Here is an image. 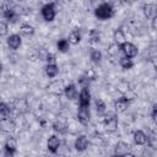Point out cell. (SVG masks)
Segmentation results:
<instances>
[{
  "label": "cell",
  "mask_w": 157,
  "mask_h": 157,
  "mask_svg": "<svg viewBox=\"0 0 157 157\" xmlns=\"http://www.w3.org/2000/svg\"><path fill=\"white\" fill-rule=\"evenodd\" d=\"M66 125L64 123H60V121H55L54 123V130L55 131H59V132H64L66 129Z\"/></svg>",
  "instance_id": "cell-28"
},
{
  "label": "cell",
  "mask_w": 157,
  "mask_h": 157,
  "mask_svg": "<svg viewBox=\"0 0 157 157\" xmlns=\"http://www.w3.org/2000/svg\"><path fill=\"white\" fill-rule=\"evenodd\" d=\"M120 49L125 54V58H129V59L136 56V54H137V48L132 43H129V42H125L124 44H121Z\"/></svg>",
  "instance_id": "cell-3"
},
{
  "label": "cell",
  "mask_w": 157,
  "mask_h": 157,
  "mask_svg": "<svg viewBox=\"0 0 157 157\" xmlns=\"http://www.w3.org/2000/svg\"><path fill=\"white\" fill-rule=\"evenodd\" d=\"M9 114H10V107H9L6 103L0 102V115H1L2 118H7Z\"/></svg>",
  "instance_id": "cell-21"
},
{
  "label": "cell",
  "mask_w": 157,
  "mask_h": 157,
  "mask_svg": "<svg viewBox=\"0 0 157 157\" xmlns=\"http://www.w3.org/2000/svg\"><path fill=\"white\" fill-rule=\"evenodd\" d=\"M16 147H17V144H16V140L13 137H9L5 142V151L7 152V155L12 156L15 152H16Z\"/></svg>",
  "instance_id": "cell-11"
},
{
  "label": "cell",
  "mask_w": 157,
  "mask_h": 157,
  "mask_svg": "<svg viewBox=\"0 0 157 157\" xmlns=\"http://www.w3.org/2000/svg\"><path fill=\"white\" fill-rule=\"evenodd\" d=\"M81 40V34H80V32L78 31H72L70 34H69V43H71V44H77L78 42Z\"/></svg>",
  "instance_id": "cell-18"
},
{
  "label": "cell",
  "mask_w": 157,
  "mask_h": 157,
  "mask_svg": "<svg viewBox=\"0 0 157 157\" xmlns=\"http://www.w3.org/2000/svg\"><path fill=\"white\" fill-rule=\"evenodd\" d=\"M156 114H157V107L153 105V110H152V119L156 120Z\"/></svg>",
  "instance_id": "cell-32"
},
{
  "label": "cell",
  "mask_w": 157,
  "mask_h": 157,
  "mask_svg": "<svg viewBox=\"0 0 157 157\" xmlns=\"http://www.w3.org/2000/svg\"><path fill=\"white\" fill-rule=\"evenodd\" d=\"M123 157H135V156H134L132 153H129V152H128V153H125Z\"/></svg>",
  "instance_id": "cell-34"
},
{
  "label": "cell",
  "mask_w": 157,
  "mask_h": 157,
  "mask_svg": "<svg viewBox=\"0 0 157 157\" xmlns=\"http://www.w3.org/2000/svg\"><path fill=\"white\" fill-rule=\"evenodd\" d=\"M65 96L69 98V99H74L76 96H77V90H76V86L75 85H69L65 87Z\"/></svg>",
  "instance_id": "cell-16"
},
{
  "label": "cell",
  "mask_w": 157,
  "mask_h": 157,
  "mask_svg": "<svg viewBox=\"0 0 157 157\" xmlns=\"http://www.w3.org/2000/svg\"><path fill=\"white\" fill-rule=\"evenodd\" d=\"M45 60L48 61V64H55V56L53 54H48V56H47Z\"/></svg>",
  "instance_id": "cell-31"
},
{
  "label": "cell",
  "mask_w": 157,
  "mask_h": 157,
  "mask_svg": "<svg viewBox=\"0 0 157 157\" xmlns=\"http://www.w3.org/2000/svg\"><path fill=\"white\" fill-rule=\"evenodd\" d=\"M96 109H97V113L98 114H104L105 112V104L102 99H97L96 101Z\"/></svg>",
  "instance_id": "cell-25"
},
{
  "label": "cell",
  "mask_w": 157,
  "mask_h": 157,
  "mask_svg": "<svg viewBox=\"0 0 157 157\" xmlns=\"http://www.w3.org/2000/svg\"><path fill=\"white\" fill-rule=\"evenodd\" d=\"M120 65H121V67H123V69L128 70V69H131L134 64H132V60H131V59L123 56V58L120 59Z\"/></svg>",
  "instance_id": "cell-23"
},
{
  "label": "cell",
  "mask_w": 157,
  "mask_h": 157,
  "mask_svg": "<svg viewBox=\"0 0 157 157\" xmlns=\"http://www.w3.org/2000/svg\"><path fill=\"white\" fill-rule=\"evenodd\" d=\"M59 147H60V140H59V137H56L55 135L50 136L49 140H48V150L50 152L55 153L59 150Z\"/></svg>",
  "instance_id": "cell-8"
},
{
  "label": "cell",
  "mask_w": 157,
  "mask_h": 157,
  "mask_svg": "<svg viewBox=\"0 0 157 157\" xmlns=\"http://www.w3.org/2000/svg\"><path fill=\"white\" fill-rule=\"evenodd\" d=\"M21 33L23 36H32L34 33V28L29 25H22L21 26Z\"/></svg>",
  "instance_id": "cell-22"
},
{
  "label": "cell",
  "mask_w": 157,
  "mask_h": 157,
  "mask_svg": "<svg viewBox=\"0 0 157 157\" xmlns=\"http://www.w3.org/2000/svg\"><path fill=\"white\" fill-rule=\"evenodd\" d=\"M144 13L147 18H155L156 17V6L153 4H147L144 6Z\"/></svg>",
  "instance_id": "cell-13"
},
{
  "label": "cell",
  "mask_w": 157,
  "mask_h": 157,
  "mask_svg": "<svg viewBox=\"0 0 157 157\" xmlns=\"http://www.w3.org/2000/svg\"><path fill=\"white\" fill-rule=\"evenodd\" d=\"M6 33H7V25L0 21V36H5Z\"/></svg>",
  "instance_id": "cell-29"
},
{
  "label": "cell",
  "mask_w": 157,
  "mask_h": 157,
  "mask_svg": "<svg viewBox=\"0 0 157 157\" xmlns=\"http://www.w3.org/2000/svg\"><path fill=\"white\" fill-rule=\"evenodd\" d=\"M156 21H157V17H155V18H152V28H153V29L156 28Z\"/></svg>",
  "instance_id": "cell-33"
},
{
  "label": "cell",
  "mask_w": 157,
  "mask_h": 157,
  "mask_svg": "<svg viewBox=\"0 0 157 157\" xmlns=\"http://www.w3.org/2000/svg\"><path fill=\"white\" fill-rule=\"evenodd\" d=\"M128 151H129V146H128L126 144H124V142H119V144L117 145L115 152H117L118 156H124L125 153H128Z\"/></svg>",
  "instance_id": "cell-19"
},
{
  "label": "cell",
  "mask_w": 157,
  "mask_h": 157,
  "mask_svg": "<svg viewBox=\"0 0 157 157\" xmlns=\"http://www.w3.org/2000/svg\"><path fill=\"white\" fill-rule=\"evenodd\" d=\"M114 39H115V44H118L119 47L126 42L125 40V36H124V33H123L121 29H117L114 32Z\"/></svg>",
  "instance_id": "cell-17"
},
{
  "label": "cell",
  "mask_w": 157,
  "mask_h": 157,
  "mask_svg": "<svg viewBox=\"0 0 157 157\" xmlns=\"http://www.w3.org/2000/svg\"><path fill=\"white\" fill-rule=\"evenodd\" d=\"M4 17L7 20V21H10V22H16V20H17V12L13 10V9H11V7H7V6H4Z\"/></svg>",
  "instance_id": "cell-9"
},
{
  "label": "cell",
  "mask_w": 157,
  "mask_h": 157,
  "mask_svg": "<svg viewBox=\"0 0 157 157\" xmlns=\"http://www.w3.org/2000/svg\"><path fill=\"white\" fill-rule=\"evenodd\" d=\"M55 4L54 2H49V4H45L43 7H42V16L44 17L45 21H53L54 17H55Z\"/></svg>",
  "instance_id": "cell-2"
},
{
  "label": "cell",
  "mask_w": 157,
  "mask_h": 157,
  "mask_svg": "<svg viewBox=\"0 0 157 157\" xmlns=\"http://www.w3.org/2000/svg\"><path fill=\"white\" fill-rule=\"evenodd\" d=\"M88 37H90V42H91V43H98L101 34H99V32H98L97 29H91Z\"/></svg>",
  "instance_id": "cell-20"
},
{
  "label": "cell",
  "mask_w": 157,
  "mask_h": 157,
  "mask_svg": "<svg viewBox=\"0 0 157 157\" xmlns=\"http://www.w3.org/2000/svg\"><path fill=\"white\" fill-rule=\"evenodd\" d=\"M1 69H2V65H1V63H0V72H1Z\"/></svg>",
  "instance_id": "cell-35"
},
{
  "label": "cell",
  "mask_w": 157,
  "mask_h": 157,
  "mask_svg": "<svg viewBox=\"0 0 157 157\" xmlns=\"http://www.w3.org/2000/svg\"><path fill=\"white\" fill-rule=\"evenodd\" d=\"M58 72H59V69H58L56 64H48L45 66V74H47V76L55 77L58 75Z\"/></svg>",
  "instance_id": "cell-15"
},
{
  "label": "cell",
  "mask_w": 157,
  "mask_h": 157,
  "mask_svg": "<svg viewBox=\"0 0 157 157\" xmlns=\"http://www.w3.org/2000/svg\"><path fill=\"white\" fill-rule=\"evenodd\" d=\"M104 128L109 132H113V131L117 130V128H118V119L115 118V115H113V114L105 115V118H104Z\"/></svg>",
  "instance_id": "cell-4"
},
{
  "label": "cell",
  "mask_w": 157,
  "mask_h": 157,
  "mask_svg": "<svg viewBox=\"0 0 157 157\" xmlns=\"http://www.w3.org/2000/svg\"><path fill=\"white\" fill-rule=\"evenodd\" d=\"M134 140L137 145H145L148 142V137L146 136V134L141 130H137L134 132Z\"/></svg>",
  "instance_id": "cell-12"
},
{
  "label": "cell",
  "mask_w": 157,
  "mask_h": 157,
  "mask_svg": "<svg viewBox=\"0 0 157 157\" xmlns=\"http://www.w3.org/2000/svg\"><path fill=\"white\" fill-rule=\"evenodd\" d=\"M91 59H92V61H94V63H99L101 59H102L101 52H98V50H92V52H91Z\"/></svg>",
  "instance_id": "cell-27"
},
{
  "label": "cell",
  "mask_w": 157,
  "mask_h": 157,
  "mask_svg": "<svg viewBox=\"0 0 157 157\" xmlns=\"http://www.w3.org/2000/svg\"><path fill=\"white\" fill-rule=\"evenodd\" d=\"M119 91L123 92V93L128 92V91H129V85H128V82H121V83L119 85Z\"/></svg>",
  "instance_id": "cell-30"
},
{
  "label": "cell",
  "mask_w": 157,
  "mask_h": 157,
  "mask_svg": "<svg viewBox=\"0 0 157 157\" xmlns=\"http://www.w3.org/2000/svg\"><path fill=\"white\" fill-rule=\"evenodd\" d=\"M90 99H91V93H90L88 88H82V91L78 94L80 107H88L90 105Z\"/></svg>",
  "instance_id": "cell-6"
},
{
  "label": "cell",
  "mask_w": 157,
  "mask_h": 157,
  "mask_svg": "<svg viewBox=\"0 0 157 157\" xmlns=\"http://www.w3.org/2000/svg\"><path fill=\"white\" fill-rule=\"evenodd\" d=\"M94 15L101 20H107V18H110L114 15V9L110 4L103 2V4H101L99 6L96 7Z\"/></svg>",
  "instance_id": "cell-1"
},
{
  "label": "cell",
  "mask_w": 157,
  "mask_h": 157,
  "mask_svg": "<svg viewBox=\"0 0 157 157\" xmlns=\"http://www.w3.org/2000/svg\"><path fill=\"white\" fill-rule=\"evenodd\" d=\"M77 119L82 125H87L90 123V109H88V107H80L78 108Z\"/></svg>",
  "instance_id": "cell-5"
},
{
  "label": "cell",
  "mask_w": 157,
  "mask_h": 157,
  "mask_svg": "<svg viewBox=\"0 0 157 157\" xmlns=\"http://www.w3.org/2000/svg\"><path fill=\"white\" fill-rule=\"evenodd\" d=\"M119 49H120V47H119L118 44H112V45H109V49H108V54H109L110 56H115V55H118V53H119Z\"/></svg>",
  "instance_id": "cell-26"
},
{
  "label": "cell",
  "mask_w": 157,
  "mask_h": 157,
  "mask_svg": "<svg viewBox=\"0 0 157 157\" xmlns=\"http://www.w3.org/2000/svg\"><path fill=\"white\" fill-rule=\"evenodd\" d=\"M7 44L11 49L16 50L17 48H20L21 45V37L18 34H11L9 38H7Z\"/></svg>",
  "instance_id": "cell-10"
},
{
  "label": "cell",
  "mask_w": 157,
  "mask_h": 157,
  "mask_svg": "<svg viewBox=\"0 0 157 157\" xmlns=\"http://www.w3.org/2000/svg\"><path fill=\"white\" fill-rule=\"evenodd\" d=\"M129 105V101L126 98H120L114 103V108L117 112H124Z\"/></svg>",
  "instance_id": "cell-14"
},
{
  "label": "cell",
  "mask_w": 157,
  "mask_h": 157,
  "mask_svg": "<svg viewBox=\"0 0 157 157\" xmlns=\"http://www.w3.org/2000/svg\"><path fill=\"white\" fill-rule=\"evenodd\" d=\"M88 144H90L88 139H87L85 135H81V136H78V137L76 139V141H75V148H76L77 151H85V150L88 147Z\"/></svg>",
  "instance_id": "cell-7"
},
{
  "label": "cell",
  "mask_w": 157,
  "mask_h": 157,
  "mask_svg": "<svg viewBox=\"0 0 157 157\" xmlns=\"http://www.w3.org/2000/svg\"><path fill=\"white\" fill-rule=\"evenodd\" d=\"M58 49H59L60 52H63V53L67 52V50H69V42H67L66 39H60V40L58 42Z\"/></svg>",
  "instance_id": "cell-24"
},
{
  "label": "cell",
  "mask_w": 157,
  "mask_h": 157,
  "mask_svg": "<svg viewBox=\"0 0 157 157\" xmlns=\"http://www.w3.org/2000/svg\"><path fill=\"white\" fill-rule=\"evenodd\" d=\"M113 157H123V156H118V155H115V156H113Z\"/></svg>",
  "instance_id": "cell-36"
}]
</instances>
